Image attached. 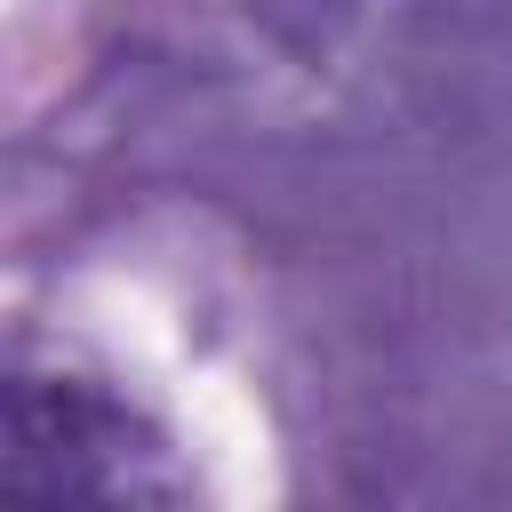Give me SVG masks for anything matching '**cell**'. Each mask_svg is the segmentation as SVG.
I'll use <instances>...</instances> for the list:
<instances>
[{
    "mask_svg": "<svg viewBox=\"0 0 512 512\" xmlns=\"http://www.w3.org/2000/svg\"><path fill=\"white\" fill-rule=\"evenodd\" d=\"M0 496L32 504H184L176 440L96 376L16 368L0 392Z\"/></svg>",
    "mask_w": 512,
    "mask_h": 512,
    "instance_id": "6da1fadb",
    "label": "cell"
}]
</instances>
